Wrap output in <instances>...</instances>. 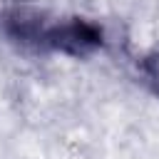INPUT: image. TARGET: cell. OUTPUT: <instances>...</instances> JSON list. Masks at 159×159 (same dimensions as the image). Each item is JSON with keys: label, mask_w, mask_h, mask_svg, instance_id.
<instances>
[{"label": "cell", "mask_w": 159, "mask_h": 159, "mask_svg": "<svg viewBox=\"0 0 159 159\" xmlns=\"http://www.w3.org/2000/svg\"><path fill=\"white\" fill-rule=\"evenodd\" d=\"M5 25L10 30L12 37L22 40V42H45L50 27L42 20V12H37L35 7H12L5 17Z\"/></svg>", "instance_id": "obj_2"}, {"label": "cell", "mask_w": 159, "mask_h": 159, "mask_svg": "<svg viewBox=\"0 0 159 159\" xmlns=\"http://www.w3.org/2000/svg\"><path fill=\"white\" fill-rule=\"evenodd\" d=\"M142 70H144L147 80L152 82V87H154L157 94H159V50L149 52V55L142 60Z\"/></svg>", "instance_id": "obj_3"}, {"label": "cell", "mask_w": 159, "mask_h": 159, "mask_svg": "<svg viewBox=\"0 0 159 159\" xmlns=\"http://www.w3.org/2000/svg\"><path fill=\"white\" fill-rule=\"evenodd\" d=\"M45 42L67 55H87L102 45V32L97 25L87 20H70V22L50 27Z\"/></svg>", "instance_id": "obj_1"}]
</instances>
